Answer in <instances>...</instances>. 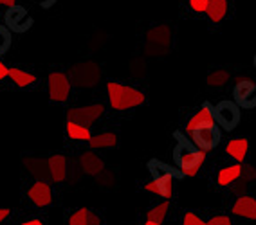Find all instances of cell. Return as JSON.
I'll use <instances>...</instances> for the list:
<instances>
[{"label": "cell", "instance_id": "1", "mask_svg": "<svg viewBox=\"0 0 256 225\" xmlns=\"http://www.w3.org/2000/svg\"><path fill=\"white\" fill-rule=\"evenodd\" d=\"M177 144L174 148V162L182 177H195L206 162V152L198 150L192 141H188L184 135L175 133Z\"/></svg>", "mask_w": 256, "mask_h": 225}, {"label": "cell", "instance_id": "2", "mask_svg": "<svg viewBox=\"0 0 256 225\" xmlns=\"http://www.w3.org/2000/svg\"><path fill=\"white\" fill-rule=\"evenodd\" d=\"M148 170L152 173V180H148L146 184L142 186V189L150 195H156V197L164 198V200H172L175 179H180L182 173H178V170L159 161H152L148 164Z\"/></svg>", "mask_w": 256, "mask_h": 225}, {"label": "cell", "instance_id": "3", "mask_svg": "<svg viewBox=\"0 0 256 225\" xmlns=\"http://www.w3.org/2000/svg\"><path fill=\"white\" fill-rule=\"evenodd\" d=\"M106 97L108 105L116 112H126L139 108L146 103V96L139 88L126 85L121 81H108L106 83Z\"/></svg>", "mask_w": 256, "mask_h": 225}, {"label": "cell", "instance_id": "4", "mask_svg": "<svg viewBox=\"0 0 256 225\" xmlns=\"http://www.w3.org/2000/svg\"><path fill=\"white\" fill-rule=\"evenodd\" d=\"M192 143L202 150V152H211L222 141V128L216 123H206L200 124L198 128H195L192 132Z\"/></svg>", "mask_w": 256, "mask_h": 225}, {"label": "cell", "instance_id": "5", "mask_svg": "<svg viewBox=\"0 0 256 225\" xmlns=\"http://www.w3.org/2000/svg\"><path fill=\"white\" fill-rule=\"evenodd\" d=\"M213 108H215V121L222 130L231 132V130H234L238 124H240V119H242V108H240L234 101L224 99V101L216 103Z\"/></svg>", "mask_w": 256, "mask_h": 225}, {"label": "cell", "instance_id": "6", "mask_svg": "<svg viewBox=\"0 0 256 225\" xmlns=\"http://www.w3.org/2000/svg\"><path fill=\"white\" fill-rule=\"evenodd\" d=\"M70 83L72 87L78 88H90L94 87L101 78V69L92 61H82L76 63L70 70Z\"/></svg>", "mask_w": 256, "mask_h": 225}, {"label": "cell", "instance_id": "7", "mask_svg": "<svg viewBox=\"0 0 256 225\" xmlns=\"http://www.w3.org/2000/svg\"><path fill=\"white\" fill-rule=\"evenodd\" d=\"M70 90H72V83L70 78L62 70L50 72L47 78V92H49V99L52 103H65L70 97Z\"/></svg>", "mask_w": 256, "mask_h": 225}, {"label": "cell", "instance_id": "8", "mask_svg": "<svg viewBox=\"0 0 256 225\" xmlns=\"http://www.w3.org/2000/svg\"><path fill=\"white\" fill-rule=\"evenodd\" d=\"M105 114L106 106L103 103H94V105L87 106H72V108L67 110V121H74V123L85 124V126H92Z\"/></svg>", "mask_w": 256, "mask_h": 225}, {"label": "cell", "instance_id": "9", "mask_svg": "<svg viewBox=\"0 0 256 225\" xmlns=\"http://www.w3.org/2000/svg\"><path fill=\"white\" fill-rule=\"evenodd\" d=\"M4 22L6 27L13 32H26L31 29L32 25V16L24 9L22 5H13V7H8V11L4 13Z\"/></svg>", "mask_w": 256, "mask_h": 225}, {"label": "cell", "instance_id": "10", "mask_svg": "<svg viewBox=\"0 0 256 225\" xmlns=\"http://www.w3.org/2000/svg\"><path fill=\"white\" fill-rule=\"evenodd\" d=\"M29 202L34 207H47L52 204V186L49 180L36 179L28 189Z\"/></svg>", "mask_w": 256, "mask_h": 225}, {"label": "cell", "instance_id": "11", "mask_svg": "<svg viewBox=\"0 0 256 225\" xmlns=\"http://www.w3.org/2000/svg\"><path fill=\"white\" fill-rule=\"evenodd\" d=\"M233 101L240 108H254L256 106V85L249 79L238 81L233 88Z\"/></svg>", "mask_w": 256, "mask_h": 225}, {"label": "cell", "instance_id": "12", "mask_svg": "<svg viewBox=\"0 0 256 225\" xmlns=\"http://www.w3.org/2000/svg\"><path fill=\"white\" fill-rule=\"evenodd\" d=\"M47 171H49L50 182L62 184L69 177V161L62 153H54L47 159Z\"/></svg>", "mask_w": 256, "mask_h": 225}, {"label": "cell", "instance_id": "13", "mask_svg": "<svg viewBox=\"0 0 256 225\" xmlns=\"http://www.w3.org/2000/svg\"><path fill=\"white\" fill-rule=\"evenodd\" d=\"M231 215L236 218H244V220H256V198L251 195H238L236 200L231 206Z\"/></svg>", "mask_w": 256, "mask_h": 225}, {"label": "cell", "instance_id": "14", "mask_svg": "<svg viewBox=\"0 0 256 225\" xmlns=\"http://www.w3.org/2000/svg\"><path fill=\"white\" fill-rule=\"evenodd\" d=\"M206 123H216L215 108H213L210 103H204V105H202L200 108L186 121V124H184V135H192L193 130L198 128L200 124H206Z\"/></svg>", "mask_w": 256, "mask_h": 225}, {"label": "cell", "instance_id": "15", "mask_svg": "<svg viewBox=\"0 0 256 225\" xmlns=\"http://www.w3.org/2000/svg\"><path fill=\"white\" fill-rule=\"evenodd\" d=\"M78 168L83 175H88V177H96L101 175L105 170V162L101 161L100 155H96L94 152H85L80 155L78 159Z\"/></svg>", "mask_w": 256, "mask_h": 225}, {"label": "cell", "instance_id": "16", "mask_svg": "<svg viewBox=\"0 0 256 225\" xmlns=\"http://www.w3.org/2000/svg\"><path fill=\"white\" fill-rule=\"evenodd\" d=\"M242 173H244V164H240V162H233V164L224 166L216 173V184L220 188H229V186L236 184L238 180L242 179Z\"/></svg>", "mask_w": 256, "mask_h": 225}, {"label": "cell", "instance_id": "17", "mask_svg": "<svg viewBox=\"0 0 256 225\" xmlns=\"http://www.w3.org/2000/svg\"><path fill=\"white\" fill-rule=\"evenodd\" d=\"M226 153H228L234 162L244 164L249 153V139L247 137H234L226 143Z\"/></svg>", "mask_w": 256, "mask_h": 225}, {"label": "cell", "instance_id": "18", "mask_svg": "<svg viewBox=\"0 0 256 225\" xmlns=\"http://www.w3.org/2000/svg\"><path fill=\"white\" fill-rule=\"evenodd\" d=\"M170 41H172V32L164 27V25H157V27L150 29L146 34V49H150L152 45H157V51L159 52V47L162 45V49H168Z\"/></svg>", "mask_w": 256, "mask_h": 225}, {"label": "cell", "instance_id": "19", "mask_svg": "<svg viewBox=\"0 0 256 225\" xmlns=\"http://www.w3.org/2000/svg\"><path fill=\"white\" fill-rule=\"evenodd\" d=\"M67 225H101V218L87 207H80L69 216Z\"/></svg>", "mask_w": 256, "mask_h": 225}, {"label": "cell", "instance_id": "20", "mask_svg": "<svg viewBox=\"0 0 256 225\" xmlns=\"http://www.w3.org/2000/svg\"><path fill=\"white\" fill-rule=\"evenodd\" d=\"M65 132H67V137L70 141H76V143H87L92 139V130L90 126H85V124L74 123V121H67L65 124Z\"/></svg>", "mask_w": 256, "mask_h": 225}, {"label": "cell", "instance_id": "21", "mask_svg": "<svg viewBox=\"0 0 256 225\" xmlns=\"http://www.w3.org/2000/svg\"><path fill=\"white\" fill-rule=\"evenodd\" d=\"M8 78H10L11 81H13V85H16L18 88L32 87V85L38 81L36 74L29 72V70H26V69H20V67H10Z\"/></svg>", "mask_w": 256, "mask_h": 225}, {"label": "cell", "instance_id": "22", "mask_svg": "<svg viewBox=\"0 0 256 225\" xmlns=\"http://www.w3.org/2000/svg\"><path fill=\"white\" fill-rule=\"evenodd\" d=\"M229 13V0H210L206 9V16L211 23H220Z\"/></svg>", "mask_w": 256, "mask_h": 225}, {"label": "cell", "instance_id": "23", "mask_svg": "<svg viewBox=\"0 0 256 225\" xmlns=\"http://www.w3.org/2000/svg\"><path fill=\"white\" fill-rule=\"evenodd\" d=\"M119 144V137L116 132H101L98 135H92V139L88 141L90 150H110L116 148Z\"/></svg>", "mask_w": 256, "mask_h": 225}, {"label": "cell", "instance_id": "24", "mask_svg": "<svg viewBox=\"0 0 256 225\" xmlns=\"http://www.w3.org/2000/svg\"><path fill=\"white\" fill-rule=\"evenodd\" d=\"M168 211H170V200L159 202V204H156V206H152L146 211V220L157 222V224H164Z\"/></svg>", "mask_w": 256, "mask_h": 225}, {"label": "cell", "instance_id": "25", "mask_svg": "<svg viewBox=\"0 0 256 225\" xmlns=\"http://www.w3.org/2000/svg\"><path fill=\"white\" fill-rule=\"evenodd\" d=\"M229 78H231V74H229L228 70L218 69V70H213V72L208 76L206 83L210 88H216V90H218V88H224L226 85H228Z\"/></svg>", "mask_w": 256, "mask_h": 225}, {"label": "cell", "instance_id": "26", "mask_svg": "<svg viewBox=\"0 0 256 225\" xmlns=\"http://www.w3.org/2000/svg\"><path fill=\"white\" fill-rule=\"evenodd\" d=\"M26 168L31 175H36L38 179H44V177H49V171H47V161H42V159H28L26 161Z\"/></svg>", "mask_w": 256, "mask_h": 225}, {"label": "cell", "instance_id": "27", "mask_svg": "<svg viewBox=\"0 0 256 225\" xmlns=\"http://www.w3.org/2000/svg\"><path fill=\"white\" fill-rule=\"evenodd\" d=\"M11 40H13V36H11L10 29L6 27V25H0V56L10 51Z\"/></svg>", "mask_w": 256, "mask_h": 225}, {"label": "cell", "instance_id": "28", "mask_svg": "<svg viewBox=\"0 0 256 225\" xmlns=\"http://www.w3.org/2000/svg\"><path fill=\"white\" fill-rule=\"evenodd\" d=\"M182 225H206V222L202 220L198 215H195V213L186 211L182 216Z\"/></svg>", "mask_w": 256, "mask_h": 225}, {"label": "cell", "instance_id": "29", "mask_svg": "<svg viewBox=\"0 0 256 225\" xmlns=\"http://www.w3.org/2000/svg\"><path fill=\"white\" fill-rule=\"evenodd\" d=\"M210 0H188V5L193 13H206Z\"/></svg>", "mask_w": 256, "mask_h": 225}, {"label": "cell", "instance_id": "30", "mask_svg": "<svg viewBox=\"0 0 256 225\" xmlns=\"http://www.w3.org/2000/svg\"><path fill=\"white\" fill-rule=\"evenodd\" d=\"M206 225H233V220L229 215H216L206 222Z\"/></svg>", "mask_w": 256, "mask_h": 225}, {"label": "cell", "instance_id": "31", "mask_svg": "<svg viewBox=\"0 0 256 225\" xmlns=\"http://www.w3.org/2000/svg\"><path fill=\"white\" fill-rule=\"evenodd\" d=\"M242 179L244 182H251V180L256 179V168H252V166H244V173H242Z\"/></svg>", "mask_w": 256, "mask_h": 225}, {"label": "cell", "instance_id": "32", "mask_svg": "<svg viewBox=\"0 0 256 225\" xmlns=\"http://www.w3.org/2000/svg\"><path fill=\"white\" fill-rule=\"evenodd\" d=\"M8 74H10V67L2 61V58H0V81H4L6 78H8Z\"/></svg>", "mask_w": 256, "mask_h": 225}, {"label": "cell", "instance_id": "33", "mask_svg": "<svg viewBox=\"0 0 256 225\" xmlns=\"http://www.w3.org/2000/svg\"><path fill=\"white\" fill-rule=\"evenodd\" d=\"M10 215H11V211L8 209V207H0V224L8 220V218H10Z\"/></svg>", "mask_w": 256, "mask_h": 225}, {"label": "cell", "instance_id": "34", "mask_svg": "<svg viewBox=\"0 0 256 225\" xmlns=\"http://www.w3.org/2000/svg\"><path fill=\"white\" fill-rule=\"evenodd\" d=\"M20 225H46V222H42V220H38V218H32V220H26V222H22Z\"/></svg>", "mask_w": 256, "mask_h": 225}, {"label": "cell", "instance_id": "35", "mask_svg": "<svg viewBox=\"0 0 256 225\" xmlns=\"http://www.w3.org/2000/svg\"><path fill=\"white\" fill-rule=\"evenodd\" d=\"M2 5H6V7H13V5H16V0H0V7Z\"/></svg>", "mask_w": 256, "mask_h": 225}, {"label": "cell", "instance_id": "36", "mask_svg": "<svg viewBox=\"0 0 256 225\" xmlns=\"http://www.w3.org/2000/svg\"><path fill=\"white\" fill-rule=\"evenodd\" d=\"M142 225H162V224H157V222H152V220H146Z\"/></svg>", "mask_w": 256, "mask_h": 225}, {"label": "cell", "instance_id": "37", "mask_svg": "<svg viewBox=\"0 0 256 225\" xmlns=\"http://www.w3.org/2000/svg\"><path fill=\"white\" fill-rule=\"evenodd\" d=\"M54 2H56V0H46V4H44V5H46V7H50V5L54 4Z\"/></svg>", "mask_w": 256, "mask_h": 225}]
</instances>
